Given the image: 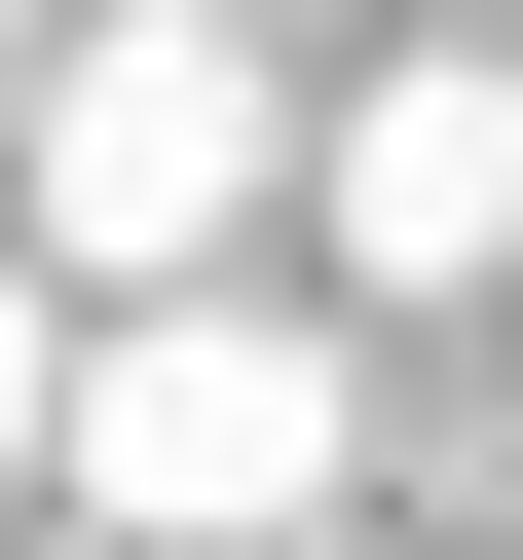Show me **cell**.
Here are the masks:
<instances>
[{
    "instance_id": "8992f818",
    "label": "cell",
    "mask_w": 523,
    "mask_h": 560,
    "mask_svg": "<svg viewBox=\"0 0 523 560\" xmlns=\"http://www.w3.org/2000/svg\"><path fill=\"white\" fill-rule=\"evenodd\" d=\"M300 560H337V523H300Z\"/></svg>"
},
{
    "instance_id": "3957f363",
    "label": "cell",
    "mask_w": 523,
    "mask_h": 560,
    "mask_svg": "<svg viewBox=\"0 0 523 560\" xmlns=\"http://www.w3.org/2000/svg\"><path fill=\"white\" fill-rule=\"evenodd\" d=\"M300 224L374 261V300H486V261H523V38H411V75H337V113H300Z\"/></svg>"
},
{
    "instance_id": "6da1fadb",
    "label": "cell",
    "mask_w": 523,
    "mask_h": 560,
    "mask_svg": "<svg viewBox=\"0 0 523 560\" xmlns=\"http://www.w3.org/2000/svg\"><path fill=\"white\" fill-rule=\"evenodd\" d=\"M337 448H374V374L300 337V300H75V411H38V486L113 523V560H300L337 523Z\"/></svg>"
},
{
    "instance_id": "7a4b0ae2",
    "label": "cell",
    "mask_w": 523,
    "mask_h": 560,
    "mask_svg": "<svg viewBox=\"0 0 523 560\" xmlns=\"http://www.w3.org/2000/svg\"><path fill=\"white\" fill-rule=\"evenodd\" d=\"M0 187H38V261H75V300H187V261L300 187V75H262L224 0H75V38H38V113H0Z\"/></svg>"
},
{
    "instance_id": "277c9868",
    "label": "cell",
    "mask_w": 523,
    "mask_h": 560,
    "mask_svg": "<svg viewBox=\"0 0 523 560\" xmlns=\"http://www.w3.org/2000/svg\"><path fill=\"white\" fill-rule=\"evenodd\" d=\"M38 411H75V261H0V486H38Z\"/></svg>"
},
{
    "instance_id": "5b68a950",
    "label": "cell",
    "mask_w": 523,
    "mask_h": 560,
    "mask_svg": "<svg viewBox=\"0 0 523 560\" xmlns=\"http://www.w3.org/2000/svg\"><path fill=\"white\" fill-rule=\"evenodd\" d=\"M38 38H75V0H0V113H38Z\"/></svg>"
}]
</instances>
